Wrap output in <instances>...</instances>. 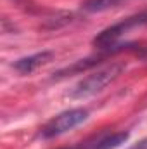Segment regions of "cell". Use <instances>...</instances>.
I'll return each instance as SVG.
<instances>
[{"instance_id":"3","label":"cell","mask_w":147,"mask_h":149,"mask_svg":"<svg viewBox=\"0 0 147 149\" xmlns=\"http://www.w3.org/2000/svg\"><path fill=\"white\" fill-rule=\"evenodd\" d=\"M146 24H147V10H142V12H139V14H135V16H130V17H126V19H123V21L112 24L109 28L102 30L97 37L94 38V45L99 47V49L112 47L125 33H128L130 30L146 26Z\"/></svg>"},{"instance_id":"7","label":"cell","mask_w":147,"mask_h":149,"mask_svg":"<svg viewBox=\"0 0 147 149\" xmlns=\"http://www.w3.org/2000/svg\"><path fill=\"white\" fill-rule=\"evenodd\" d=\"M128 149H147V137H146V139H142V141H139L137 144L130 146Z\"/></svg>"},{"instance_id":"6","label":"cell","mask_w":147,"mask_h":149,"mask_svg":"<svg viewBox=\"0 0 147 149\" xmlns=\"http://www.w3.org/2000/svg\"><path fill=\"white\" fill-rule=\"evenodd\" d=\"M126 139H128V134H126V132L112 134L109 137H106L104 141H101V142L95 146V149H114V148H118V146H121Z\"/></svg>"},{"instance_id":"2","label":"cell","mask_w":147,"mask_h":149,"mask_svg":"<svg viewBox=\"0 0 147 149\" xmlns=\"http://www.w3.org/2000/svg\"><path fill=\"white\" fill-rule=\"evenodd\" d=\"M88 120V111L83 108H74V109H68V111L59 113L57 116H54L43 128H42V137L43 139H54L59 137L69 130L76 128L78 125H81L83 121Z\"/></svg>"},{"instance_id":"1","label":"cell","mask_w":147,"mask_h":149,"mask_svg":"<svg viewBox=\"0 0 147 149\" xmlns=\"http://www.w3.org/2000/svg\"><path fill=\"white\" fill-rule=\"evenodd\" d=\"M126 64L125 63H111L107 66L94 71L92 74L85 76L83 80H80L69 92V97L73 99H87L92 97L99 92H102L109 83H112L119 74L125 71Z\"/></svg>"},{"instance_id":"4","label":"cell","mask_w":147,"mask_h":149,"mask_svg":"<svg viewBox=\"0 0 147 149\" xmlns=\"http://www.w3.org/2000/svg\"><path fill=\"white\" fill-rule=\"evenodd\" d=\"M54 57V52L50 50H43V52H37L33 56H28V57H21L14 63V70L19 71L21 74H28V73H33L37 68L47 64L50 59Z\"/></svg>"},{"instance_id":"5","label":"cell","mask_w":147,"mask_h":149,"mask_svg":"<svg viewBox=\"0 0 147 149\" xmlns=\"http://www.w3.org/2000/svg\"><path fill=\"white\" fill-rule=\"evenodd\" d=\"M130 0H85L81 3V9L85 12H90V14H95V12H104V10H109L114 7H119L121 3H126Z\"/></svg>"}]
</instances>
